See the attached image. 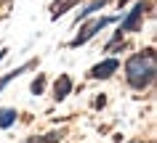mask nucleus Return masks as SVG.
Masks as SVG:
<instances>
[{"mask_svg":"<svg viewBox=\"0 0 157 143\" xmlns=\"http://www.w3.org/2000/svg\"><path fill=\"white\" fill-rule=\"evenodd\" d=\"M125 77H128V85L136 90H144L147 85H152V80H155V53H152V48L128 59Z\"/></svg>","mask_w":157,"mask_h":143,"instance_id":"f257e3e1","label":"nucleus"},{"mask_svg":"<svg viewBox=\"0 0 157 143\" xmlns=\"http://www.w3.org/2000/svg\"><path fill=\"white\" fill-rule=\"evenodd\" d=\"M109 21H112V19H96V21H91L88 27H83V32H80V34H77V37L72 40V48H80L83 42H88V40L93 37V34L99 32V29H104V27H107Z\"/></svg>","mask_w":157,"mask_h":143,"instance_id":"f03ea898","label":"nucleus"},{"mask_svg":"<svg viewBox=\"0 0 157 143\" xmlns=\"http://www.w3.org/2000/svg\"><path fill=\"white\" fill-rule=\"evenodd\" d=\"M144 11H147V5H144V3H136V5L131 8V13H128V19L123 21V27H120V34L139 29V21H141V13H144Z\"/></svg>","mask_w":157,"mask_h":143,"instance_id":"7ed1b4c3","label":"nucleus"},{"mask_svg":"<svg viewBox=\"0 0 157 143\" xmlns=\"http://www.w3.org/2000/svg\"><path fill=\"white\" fill-rule=\"evenodd\" d=\"M117 66H120V61H117V59H107V61H101L99 66L91 69V77H96V80H107L112 72H117Z\"/></svg>","mask_w":157,"mask_h":143,"instance_id":"20e7f679","label":"nucleus"},{"mask_svg":"<svg viewBox=\"0 0 157 143\" xmlns=\"http://www.w3.org/2000/svg\"><path fill=\"white\" fill-rule=\"evenodd\" d=\"M53 90H56V101H61V98H67L69 95V90H72V80L67 74H61L56 80V85H53Z\"/></svg>","mask_w":157,"mask_h":143,"instance_id":"39448f33","label":"nucleus"},{"mask_svg":"<svg viewBox=\"0 0 157 143\" xmlns=\"http://www.w3.org/2000/svg\"><path fill=\"white\" fill-rule=\"evenodd\" d=\"M77 3H80V0H56V3L51 5V16L59 19L61 13H67V11L72 8V5H77Z\"/></svg>","mask_w":157,"mask_h":143,"instance_id":"423d86ee","label":"nucleus"},{"mask_svg":"<svg viewBox=\"0 0 157 143\" xmlns=\"http://www.w3.org/2000/svg\"><path fill=\"white\" fill-rule=\"evenodd\" d=\"M13 119H16V111H13V109H3V111H0V127L13 125Z\"/></svg>","mask_w":157,"mask_h":143,"instance_id":"0eeeda50","label":"nucleus"},{"mask_svg":"<svg viewBox=\"0 0 157 143\" xmlns=\"http://www.w3.org/2000/svg\"><path fill=\"white\" fill-rule=\"evenodd\" d=\"M24 69H29V64H24V66H21V69H16V72H11V74H6V77H3V80H0V90H3V88H6V85H8L11 80L16 77V74H21Z\"/></svg>","mask_w":157,"mask_h":143,"instance_id":"6e6552de","label":"nucleus"},{"mask_svg":"<svg viewBox=\"0 0 157 143\" xmlns=\"http://www.w3.org/2000/svg\"><path fill=\"white\" fill-rule=\"evenodd\" d=\"M43 88H45V82H43V80H35V82H32V93H40Z\"/></svg>","mask_w":157,"mask_h":143,"instance_id":"1a4fd4ad","label":"nucleus"},{"mask_svg":"<svg viewBox=\"0 0 157 143\" xmlns=\"http://www.w3.org/2000/svg\"><path fill=\"white\" fill-rule=\"evenodd\" d=\"M3 56H6V51H0V61H3Z\"/></svg>","mask_w":157,"mask_h":143,"instance_id":"9d476101","label":"nucleus"}]
</instances>
